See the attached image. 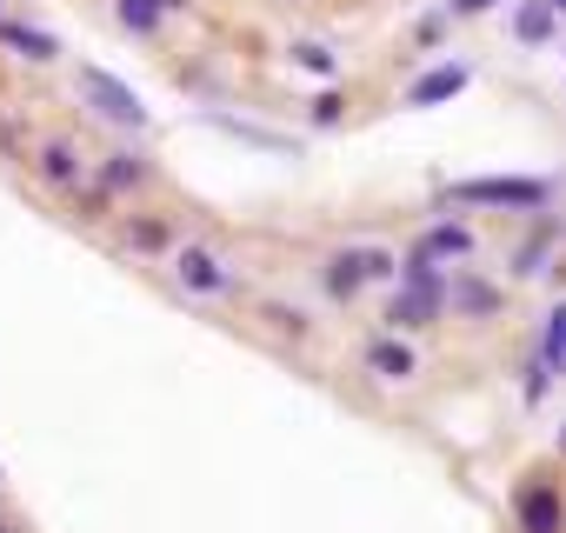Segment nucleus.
Segmentation results:
<instances>
[{
  "mask_svg": "<svg viewBox=\"0 0 566 533\" xmlns=\"http://www.w3.org/2000/svg\"><path fill=\"white\" fill-rule=\"evenodd\" d=\"M394 274H407V281H400V294L387 301V327H400V334H407V327L440 321V307H447V281H440V266H433L420 247L394 266Z\"/></svg>",
  "mask_w": 566,
  "mask_h": 533,
  "instance_id": "1",
  "label": "nucleus"
},
{
  "mask_svg": "<svg viewBox=\"0 0 566 533\" xmlns=\"http://www.w3.org/2000/svg\"><path fill=\"white\" fill-rule=\"evenodd\" d=\"M447 207H520V213H539L553 200V180H506V174H486V180H453L440 194Z\"/></svg>",
  "mask_w": 566,
  "mask_h": 533,
  "instance_id": "2",
  "label": "nucleus"
},
{
  "mask_svg": "<svg viewBox=\"0 0 566 533\" xmlns=\"http://www.w3.org/2000/svg\"><path fill=\"white\" fill-rule=\"evenodd\" d=\"M81 94H87V107H94L107 127H120V134H147V107H140V94H134L127 81H114L107 67H81Z\"/></svg>",
  "mask_w": 566,
  "mask_h": 533,
  "instance_id": "3",
  "label": "nucleus"
},
{
  "mask_svg": "<svg viewBox=\"0 0 566 533\" xmlns=\"http://www.w3.org/2000/svg\"><path fill=\"white\" fill-rule=\"evenodd\" d=\"M387 274H394V253L387 247H347V253L327 260V294L334 301H354L367 281H387Z\"/></svg>",
  "mask_w": 566,
  "mask_h": 533,
  "instance_id": "4",
  "label": "nucleus"
},
{
  "mask_svg": "<svg viewBox=\"0 0 566 533\" xmlns=\"http://www.w3.org/2000/svg\"><path fill=\"white\" fill-rule=\"evenodd\" d=\"M513 513H520V533H566V500L546 473H526L520 493H513Z\"/></svg>",
  "mask_w": 566,
  "mask_h": 533,
  "instance_id": "5",
  "label": "nucleus"
},
{
  "mask_svg": "<svg viewBox=\"0 0 566 533\" xmlns=\"http://www.w3.org/2000/svg\"><path fill=\"white\" fill-rule=\"evenodd\" d=\"M174 274H180V288H187V294H233L227 260H220V253H207V247H180Z\"/></svg>",
  "mask_w": 566,
  "mask_h": 533,
  "instance_id": "6",
  "label": "nucleus"
},
{
  "mask_svg": "<svg viewBox=\"0 0 566 533\" xmlns=\"http://www.w3.org/2000/svg\"><path fill=\"white\" fill-rule=\"evenodd\" d=\"M467 81H473V67H460V61H447V67H433V74H420V81L407 87V107H440V101H453V94H467Z\"/></svg>",
  "mask_w": 566,
  "mask_h": 533,
  "instance_id": "7",
  "label": "nucleus"
},
{
  "mask_svg": "<svg viewBox=\"0 0 566 533\" xmlns=\"http://www.w3.org/2000/svg\"><path fill=\"white\" fill-rule=\"evenodd\" d=\"M114 21H120V34H134V41H154V34L174 21V0H114Z\"/></svg>",
  "mask_w": 566,
  "mask_h": 533,
  "instance_id": "8",
  "label": "nucleus"
},
{
  "mask_svg": "<svg viewBox=\"0 0 566 533\" xmlns=\"http://www.w3.org/2000/svg\"><path fill=\"white\" fill-rule=\"evenodd\" d=\"M447 301H453L467 321H493V314H500V288H493V281H480V274H460V281L447 288Z\"/></svg>",
  "mask_w": 566,
  "mask_h": 533,
  "instance_id": "9",
  "label": "nucleus"
},
{
  "mask_svg": "<svg viewBox=\"0 0 566 533\" xmlns=\"http://www.w3.org/2000/svg\"><path fill=\"white\" fill-rule=\"evenodd\" d=\"M539 367H546V380H566V301H553V314L539 327Z\"/></svg>",
  "mask_w": 566,
  "mask_h": 533,
  "instance_id": "10",
  "label": "nucleus"
},
{
  "mask_svg": "<svg viewBox=\"0 0 566 533\" xmlns=\"http://www.w3.org/2000/svg\"><path fill=\"white\" fill-rule=\"evenodd\" d=\"M0 48H14L21 61H54V54H61V41H54V34L21 28V21H0Z\"/></svg>",
  "mask_w": 566,
  "mask_h": 533,
  "instance_id": "11",
  "label": "nucleus"
},
{
  "mask_svg": "<svg viewBox=\"0 0 566 533\" xmlns=\"http://www.w3.org/2000/svg\"><path fill=\"white\" fill-rule=\"evenodd\" d=\"M367 367H374L380 380H407V374H420L413 347H400V341H367Z\"/></svg>",
  "mask_w": 566,
  "mask_h": 533,
  "instance_id": "12",
  "label": "nucleus"
},
{
  "mask_svg": "<svg viewBox=\"0 0 566 533\" xmlns=\"http://www.w3.org/2000/svg\"><path fill=\"white\" fill-rule=\"evenodd\" d=\"M34 174H41L48 187H74V174H81V160H74V147H67V140H48V147L34 154Z\"/></svg>",
  "mask_w": 566,
  "mask_h": 533,
  "instance_id": "13",
  "label": "nucleus"
},
{
  "mask_svg": "<svg viewBox=\"0 0 566 533\" xmlns=\"http://www.w3.org/2000/svg\"><path fill=\"white\" fill-rule=\"evenodd\" d=\"M553 8H546V0H520V8H513V34L526 41V48H539V41H553Z\"/></svg>",
  "mask_w": 566,
  "mask_h": 533,
  "instance_id": "14",
  "label": "nucleus"
},
{
  "mask_svg": "<svg viewBox=\"0 0 566 533\" xmlns=\"http://www.w3.org/2000/svg\"><path fill=\"white\" fill-rule=\"evenodd\" d=\"M147 180V160L140 154H107L101 160V194H127V187H140Z\"/></svg>",
  "mask_w": 566,
  "mask_h": 533,
  "instance_id": "15",
  "label": "nucleus"
},
{
  "mask_svg": "<svg viewBox=\"0 0 566 533\" xmlns=\"http://www.w3.org/2000/svg\"><path fill=\"white\" fill-rule=\"evenodd\" d=\"M413 247H420L427 260H440V253H473V233H467L460 220H440V227H433V233H420Z\"/></svg>",
  "mask_w": 566,
  "mask_h": 533,
  "instance_id": "16",
  "label": "nucleus"
},
{
  "mask_svg": "<svg viewBox=\"0 0 566 533\" xmlns=\"http://www.w3.org/2000/svg\"><path fill=\"white\" fill-rule=\"evenodd\" d=\"M127 240H134L140 253H167V247H174V227H167V220H127Z\"/></svg>",
  "mask_w": 566,
  "mask_h": 533,
  "instance_id": "17",
  "label": "nucleus"
},
{
  "mask_svg": "<svg viewBox=\"0 0 566 533\" xmlns=\"http://www.w3.org/2000/svg\"><path fill=\"white\" fill-rule=\"evenodd\" d=\"M294 67H307V74H334V54L314 48V41H294Z\"/></svg>",
  "mask_w": 566,
  "mask_h": 533,
  "instance_id": "18",
  "label": "nucleus"
},
{
  "mask_svg": "<svg viewBox=\"0 0 566 533\" xmlns=\"http://www.w3.org/2000/svg\"><path fill=\"white\" fill-rule=\"evenodd\" d=\"M340 114H347V94H334V87H327V94L314 101V121H321V127H334Z\"/></svg>",
  "mask_w": 566,
  "mask_h": 533,
  "instance_id": "19",
  "label": "nucleus"
},
{
  "mask_svg": "<svg viewBox=\"0 0 566 533\" xmlns=\"http://www.w3.org/2000/svg\"><path fill=\"white\" fill-rule=\"evenodd\" d=\"M500 0H447V21H473V14H493Z\"/></svg>",
  "mask_w": 566,
  "mask_h": 533,
  "instance_id": "20",
  "label": "nucleus"
},
{
  "mask_svg": "<svg viewBox=\"0 0 566 533\" xmlns=\"http://www.w3.org/2000/svg\"><path fill=\"white\" fill-rule=\"evenodd\" d=\"M520 387H526V407H539V394H546V387H553V380H546V367H539V360H533V367H526V374H520Z\"/></svg>",
  "mask_w": 566,
  "mask_h": 533,
  "instance_id": "21",
  "label": "nucleus"
},
{
  "mask_svg": "<svg viewBox=\"0 0 566 533\" xmlns=\"http://www.w3.org/2000/svg\"><path fill=\"white\" fill-rule=\"evenodd\" d=\"M546 8H553V14H566V0H546Z\"/></svg>",
  "mask_w": 566,
  "mask_h": 533,
  "instance_id": "22",
  "label": "nucleus"
},
{
  "mask_svg": "<svg viewBox=\"0 0 566 533\" xmlns=\"http://www.w3.org/2000/svg\"><path fill=\"white\" fill-rule=\"evenodd\" d=\"M559 453H566V427H559Z\"/></svg>",
  "mask_w": 566,
  "mask_h": 533,
  "instance_id": "23",
  "label": "nucleus"
},
{
  "mask_svg": "<svg viewBox=\"0 0 566 533\" xmlns=\"http://www.w3.org/2000/svg\"><path fill=\"white\" fill-rule=\"evenodd\" d=\"M0 533H8V526H0Z\"/></svg>",
  "mask_w": 566,
  "mask_h": 533,
  "instance_id": "24",
  "label": "nucleus"
}]
</instances>
